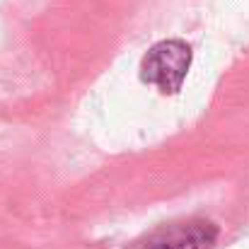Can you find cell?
<instances>
[{
	"label": "cell",
	"mask_w": 249,
	"mask_h": 249,
	"mask_svg": "<svg viewBox=\"0 0 249 249\" xmlns=\"http://www.w3.org/2000/svg\"><path fill=\"white\" fill-rule=\"evenodd\" d=\"M194 53L181 39H165L148 49L141 61V80L158 87L162 94H177L186 80Z\"/></svg>",
	"instance_id": "cell-1"
},
{
	"label": "cell",
	"mask_w": 249,
	"mask_h": 249,
	"mask_svg": "<svg viewBox=\"0 0 249 249\" xmlns=\"http://www.w3.org/2000/svg\"><path fill=\"white\" fill-rule=\"evenodd\" d=\"M218 225L206 218H189L155 230L145 249H213L218 242Z\"/></svg>",
	"instance_id": "cell-2"
}]
</instances>
